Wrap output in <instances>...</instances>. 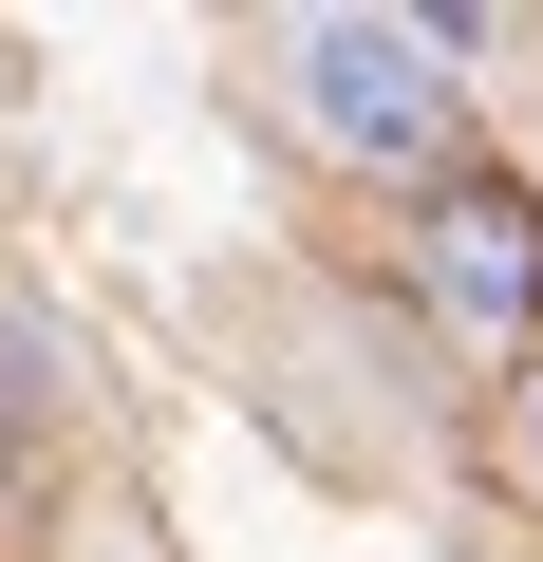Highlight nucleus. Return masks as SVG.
Returning a JSON list of instances; mask_svg holds the SVG:
<instances>
[{"instance_id": "7ed1b4c3", "label": "nucleus", "mask_w": 543, "mask_h": 562, "mask_svg": "<svg viewBox=\"0 0 543 562\" xmlns=\"http://www.w3.org/2000/svg\"><path fill=\"white\" fill-rule=\"evenodd\" d=\"M38 450H57V338L0 319V469H38Z\"/></svg>"}, {"instance_id": "20e7f679", "label": "nucleus", "mask_w": 543, "mask_h": 562, "mask_svg": "<svg viewBox=\"0 0 543 562\" xmlns=\"http://www.w3.org/2000/svg\"><path fill=\"white\" fill-rule=\"evenodd\" d=\"M506 450H524V487H543V357H524V394H506Z\"/></svg>"}, {"instance_id": "f257e3e1", "label": "nucleus", "mask_w": 543, "mask_h": 562, "mask_svg": "<svg viewBox=\"0 0 543 562\" xmlns=\"http://www.w3.org/2000/svg\"><path fill=\"white\" fill-rule=\"evenodd\" d=\"M282 113L338 169H394V188H450L468 169V94H450V38L431 20H282Z\"/></svg>"}, {"instance_id": "f03ea898", "label": "nucleus", "mask_w": 543, "mask_h": 562, "mask_svg": "<svg viewBox=\"0 0 543 562\" xmlns=\"http://www.w3.org/2000/svg\"><path fill=\"white\" fill-rule=\"evenodd\" d=\"M412 281H431L468 338H543V188H506V169L412 188Z\"/></svg>"}]
</instances>
